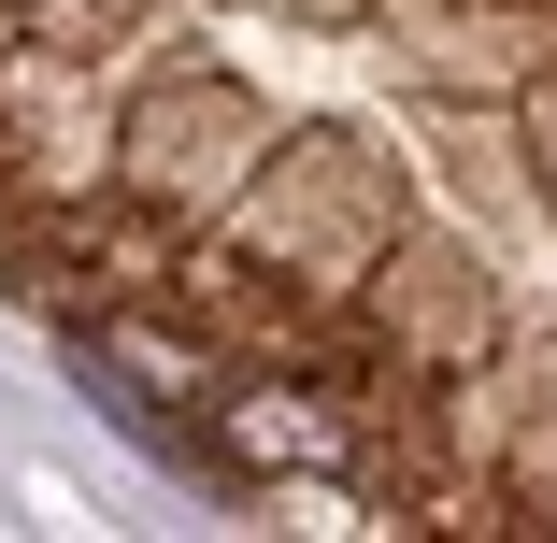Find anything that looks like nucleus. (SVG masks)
<instances>
[{"mask_svg":"<svg viewBox=\"0 0 557 543\" xmlns=\"http://www.w3.org/2000/svg\"><path fill=\"white\" fill-rule=\"evenodd\" d=\"M244 444H272V458H344V429H329V415H286V400H244Z\"/></svg>","mask_w":557,"mask_h":543,"instance_id":"obj_1","label":"nucleus"}]
</instances>
